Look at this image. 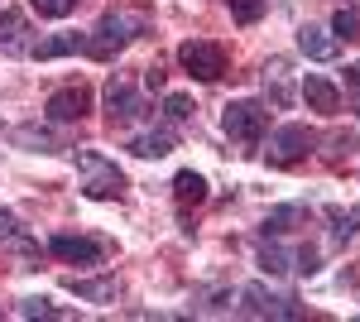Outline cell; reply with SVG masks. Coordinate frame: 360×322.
<instances>
[{
	"instance_id": "28",
	"label": "cell",
	"mask_w": 360,
	"mask_h": 322,
	"mask_svg": "<svg viewBox=\"0 0 360 322\" xmlns=\"http://www.w3.org/2000/svg\"><path fill=\"white\" fill-rule=\"evenodd\" d=\"M293 260H298V265H293L298 274H317V269H322V265H317V250H312V245H303V250H298Z\"/></svg>"
},
{
	"instance_id": "5",
	"label": "cell",
	"mask_w": 360,
	"mask_h": 322,
	"mask_svg": "<svg viewBox=\"0 0 360 322\" xmlns=\"http://www.w3.org/2000/svg\"><path fill=\"white\" fill-rule=\"evenodd\" d=\"M178 63H183L197 82H217L226 73V49L212 44V39H188V44L178 49Z\"/></svg>"
},
{
	"instance_id": "3",
	"label": "cell",
	"mask_w": 360,
	"mask_h": 322,
	"mask_svg": "<svg viewBox=\"0 0 360 322\" xmlns=\"http://www.w3.org/2000/svg\"><path fill=\"white\" fill-rule=\"evenodd\" d=\"M221 125L231 140H240V144H259L264 130H269V106L264 101H231L221 116Z\"/></svg>"
},
{
	"instance_id": "26",
	"label": "cell",
	"mask_w": 360,
	"mask_h": 322,
	"mask_svg": "<svg viewBox=\"0 0 360 322\" xmlns=\"http://www.w3.org/2000/svg\"><path fill=\"white\" fill-rule=\"evenodd\" d=\"M231 5V15L240 20V25H255L259 15H264V0H226Z\"/></svg>"
},
{
	"instance_id": "16",
	"label": "cell",
	"mask_w": 360,
	"mask_h": 322,
	"mask_svg": "<svg viewBox=\"0 0 360 322\" xmlns=\"http://www.w3.org/2000/svg\"><path fill=\"white\" fill-rule=\"evenodd\" d=\"M68 294H77L82 303H115V279H68Z\"/></svg>"
},
{
	"instance_id": "24",
	"label": "cell",
	"mask_w": 360,
	"mask_h": 322,
	"mask_svg": "<svg viewBox=\"0 0 360 322\" xmlns=\"http://www.w3.org/2000/svg\"><path fill=\"white\" fill-rule=\"evenodd\" d=\"M15 140H20V144H34V149H39V154H49V149H58V140L49 130H34V125H25V130H15Z\"/></svg>"
},
{
	"instance_id": "27",
	"label": "cell",
	"mask_w": 360,
	"mask_h": 322,
	"mask_svg": "<svg viewBox=\"0 0 360 322\" xmlns=\"http://www.w3.org/2000/svg\"><path fill=\"white\" fill-rule=\"evenodd\" d=\"M25 231H20V221H15V212H5L0 207V245H10V241H20Z\"/></svg>"
},
{
	"instance_id": "7",
	"label": "cell",
	"mask_w": 360,
	"mask_h": 322,
	"mask_svg": "<svg viewBox=\"0 0 360 322\" xmlns=\"http://www.w3.org/2000/svg\"><path fill=\"white\" fill-rule=\"evenodd\" d=\"M86 111H91V87L72 82V87H58L53 97H49L44 116L58 120V125H68V120H86Z\"/></svg>"
},
{
	"instance_id": "18",
	"label": "cell",
	"mask_w": 360,
	"mask_h": 322,
	"mask_svg": "<svg viewBox=\"0 0 360 322\" xmlns=\"http://www.w3.org/2000/svg\"><path fill=\"white\" fill-rule=\"evenodd\" d=\"M327 221H332V236H336V245H346L351 236H360V207H327Z\"/></svg>"
},
{
	"instance_id": "29",
	"label": "cell",
	"mask_w": 360,
	"mask_h": 322,
	"mask_svg": "<svg viewBox=\"0 0 360 322\" xmlns=\"http://www.w3.org/2000/svg\"><path fill=\"white\" fill-rule=\"evenodd\" d=\"M144 87H149V92H164V68H159V63L144 68Z\"/></svg>"
},
{
	"instance_id": "14",
	"label": "cell",
	"mask_w": 360,
	"mask_h": 322,
	"mask_svg": "<svg viewBox=\"0 0 360 322\" xmlns=\"http://www.w3.org/2000/svg\"><path fill=\"white\" fill-rule=\"evenodd\" d=\"M29 54L39 58V63H49V58H68V54H86V39H82V34H53V39L34 44Z\"/></svg>"
},
{
	"instance_id": "19",
	"label": "cell",
	"mask_w": 360,
	"mask_h": 322,
	"mask_svg": "<svg viewBox=\"0 0 360 322\" xmlns=\"http://www.w3.org/2000/svg\"><path fill=\"white\" fill-rule=\"evenodd\" d=\"M293 221H303V207L298 202H283V207H274V212L264 216V236H283V231H293Z\"/></svg>"
},
{
	"instance_id": "8",
	"label": "cell",
	"mask_w": 360,
	"mask_h": 322,
	"mask_svg": "<svg viewBox=\"0 0 360 322\" xmlns=\"http://www.w3.org/2000/svg\"><path fill=\"white\" fill-rule=\"evenodd\" d=\"M106 116H111V125H130V120L144 116V101H139V92H135L130 78L106 82Z\"/></svg>"
},
{
	"instance_id": "12",
	"label": "cell",
	"mask_w": 360,
	"mask_h": 322,
	"mask_svg": "<svg viewBox=\"0 0 360 322\" xmlns=\"http://www.w3.org/2000/svg\"><path fill=\"white\" fill-rule=\"evenodd\" d=\"M303 101H307L312 111H322V116H336V111H341V92H336L327 78L307 73V78H303Z\"/></svg>"
},
{
	"instance_id": "15",
	"label": "cell",
	"mask_w": 360,
	"mask_h": 322,
	"mask_svg": "<svg viewBox=\"0 0 360 322\" xmlns=\"http://www.w3.org/2000/svg\"><path fill=\"white\" fill-rule=\"evenodd\" d=\"M25 34H29V25H25L20 10H0V49H5V54H25L29 49Z\"/></svg>"
},
{
	"instance_id": "4",
	"label": "cell",
	"mask_w": 360,
	"mask_h": 322,
	"mask_svg": "<svg viewBox=\"0 0 360 322\" xmlns=\"http://www.w3.org/2000/svg\"><path fill=\"white\" fill-rule=\"evenodd\" d=\"M240 313L245 318H303V303L288 294H269L264 284H245L240 289Z\"/></svg>"
},
{
	"instance_id": "23",
	"label": "cell",
	"mask_w": 360,
	"mask_h": 322,
	"mask_svg": "<svg viewBox=\"0 0 360 322\" xmlns=\"http://www.w3.org/2000/svg\"><path fill=\"white\" fill-rule=\"evenodd\" d=\"M29 5H34L44 20H68V15L77 10V0H29Z\"/></svg>"
},
{
	"instance_id": "30",
	"label": "cell",
	"mask_w": 360,
	"mask_h": 322,
	"mask_svg": "<svg viewBox=\"0 0 360 322\" xmlns=\"http://www.w3.org/2000/svg\"><path fill=\"white\" fill-rule=\"evenodd\" d=\"M346 87H360V63H351V68H346Z\"/></svg>"
},
{
	"instance_id": "13",
	"label": "cell",
	"mask_w": 360,
	"mask_h": 322,
	"mask_svg": "<svg viewBox=\"0 0 360 322\" xmlns=\"http://www.w3.org/2000/svg\"><path fill=\"white\" fill-rule=\"evenodd\" d=\"M298 49H303L312 63H332L336 58V34H327V29H317V25H303L298 29Z\"/></svg>"
},
{
	"instance_id": "11",
	"label": "cell",
	"mask_w": 360,
	"mask_h": 322,
	"mask_svg": "<svg viewBox=\"0 0 360 322\" xmlns=\"http://www.w3.org/2000/svg\"><path fill=\"white\" fill-rule=\"evenodd\" d=\"M173 149H178V130L173 125H159V130H144L130 140V154H139V159H164Z\"/></svg>"
},
{
	"instance_id": "2",
	"label": "cell",
	"mask_w": 360,
	"mask_h": 322,
	"mask_svg": "<svg viewBox=\"0 0 360 322\" xmlns=\"http://www.w3.org/2000/svg\"><path fill=\"white\" fill-rule=\"evenodd\" d=\"M77 173H82V192L86 197H96V202H106V197H125V173L115 168V159L106 154H96V149H77Z\"/></svg>"
},
{
	"instance_id": "6",
	"label": "cell",
	"mask_w": 360,
	"mask_h": 322,
	"mask_svg": "<svg viewBox=\"0 0 360 322\" xmlns=\"http://www.w3.org/2000/svg\"><path fill=\"white\" fill-rule=\"evenodd\" d=\"M312 144H317V130H307V125H278L274 135H269V163H278V168H288V163H298L312 154Z\"/></svg>"
},
{
	"instance_id": "22",
	"label": "cell",
	"mask_w": 360,
	"mask_h": 322,
	"mask_svg": "<svg viewBox=\"0 0 360 322\" xmlns=\"http://www.w3.org/2000/svg\"><path fill=\"white\" fill-rule=\"evenodd\" d=\"M332 34L336 39H360V15L356 10H336L332 15Z\"/></svg>"
},
{
	"instance_id": "25",
	"label": "cell",
	"mask_w": 360,
	"mask_h": 322,
	"mask_svg": "<svg viewBox=\"0 0 360 322\" xmlns=\"http://www.w3.org/2000/svg\"><path fill=\"white\" fill-rule=\"evenodd\" d=\"M20 318H68V313L53 308L49 298H25V303H20Z\"/></svg>"
},
{
	"instance_id": "1",
	"label": "cell",
	"mask_w": 360,
	"mask_h": 322,
	"mask_svg": "<svg viewBox=\"0 0 360 322\" xmlns=\"http://www.w3.org/2000/svg\"><path fill=\"white\" fill-rule=\"evenodd\" d=\"M144 29H149V20L135 15V10H106V15L96 20V29H91V39H86V54L106 63V58H115L120 49H130Z\"/></svg>"
},
{
	"instance_id": "10",
	"label": "cell",
	"mask_w": 360,
	"mask_h": 322,
	"mask_svg": "<svg viewBox=\"0 0 360 322\" xmlns=\"http://www.w3.org/2000/svg\"><path fill=\"white\" fill-rule=\"evenodd\" d=\"M264 92H269V101L278 111L293 106V68H288V58H269L264 63Z\"/></svg>"
},
{
	"instance_id": "20",
	"label": "cell",
	"mask_w": 360,
	"mask_h": 322,
	"mask_svg": "<svg viewBox=\"0 0 360 322\" xmlns=\"http://www.w3.org/2000/svg\"><path fill=\"white\" fill-rule=\"evenodd\" d=\"M255 265L264 269V274H274V279H278V274H288V269H293V255H288L283 245H274V241H269V245H259Z\"/></svg>"
},
{
	"instance_id": "21",
	"label": "cell",
	"mask_w": 360,
	"mask_h": 322,
	"mask_svg": "<svg viewBox=\"0 0 360 322\" xmlns=\"http://www.w3.org/2000/svg\"><path fill=\"white\" fill-rule=\"evenodd\" d=\"M193 97H188V92H168L164 97V116L168 120H173V125H178V120H188V116H193Z\"/></svg>"
},
{
	"instance_id": "9",
	"label": "cell",
	"mask_w": 360,
	"mask_h": 322,
	"mask_svg": "<svg viewBox=\"0 0 360 322\" xmlns=\"http://www.w3.org/2000/svg\"><path fill=\"white\" fill-rule=\"evenodd\" d=\"M49 250H53L63 265H101L106 260V245L91 241V236H68V231H58L53 241H49Z\"/></svg>"
},
{
	"instance_id": "17",
	"label": "cell",
	"mask_w": 360,
	"mask_h": 322,
	"mask_svg": "<svg viewBox=\"0 0 360 322\" xmlns=\"http://www.w3.org/2000/svg\"><path fill=\"white\" fill-rule=\"evenodd\" d=\"M173 197H178V207H197V202H207V178L193 173V168H183V173L173 178Z\"/></svg>"
}]
</instances>
